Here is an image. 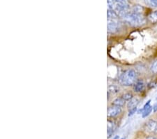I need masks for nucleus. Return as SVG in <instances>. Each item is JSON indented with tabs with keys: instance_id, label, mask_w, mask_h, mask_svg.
<instances>
[{
	"instance_id": "18",
	"label": "nucleus",
	"mask_w": 157,
	"mask_h": 139,
	"mask_svg": "<svg viewBox=\"0 0 157 139\" xmlns=\"http://www.w3.org/2000/svg\"><path fill=\"white\" fill-rule=\"evenodd\" d=\"M151 70L152 72L157 73V60H156L155 62H154L153 64L151 65Z\"/></svg>"
},
{
	"instance_id": "12",
	"label": "nucleus",
	"mask_w": 157,
	"mask_h": 139,
	"mask_svg": "<svg viewBox=\"0 0 157 139\" xmlns=\"http://www.w3.org/2000/svg\"><path fill=\"white\" fill-rule=\"evenodd\" d=\"M120 92V88H119L116 85H110L108 87V93H117Z\"/></svg>"
},
{
	"instance_id": "14",
	"label": "nucleus",
	"mask_w": 157,
	"mask_h": 139,
	"mask_svg": "<svg viewBox=\"0 0 157 139\" xmlns=\"http://www.w3.org/2000/svg\"><path fill=\"white\" fill-rule=\"evenodd\" d=\"M145 3L149 6L157 7V0H147L145 2Z\"/></svg>"
},
{
	"instance_id": "9",
	"label": "nucleus",
	"mask_w": 157,
	"mask_h": 139,
	"mask_svg": "<svg viewBox=\"0 0 157 139\" xmlns=\"http://www.w3.org/2000/svg\"><path fill=\"white\" fill-rule=\"evenodd\" d=\"M138 103H139V100L138 99V98H133L132 99H131V100H129L128 102L127 108H128L129 110L133 109V108L137 107Z\"/></svg>"
},
{
	"instance_id": "11",
	"label": "nucleus",
	"mask_w": 157,
	"mask_h": 139,
	"mask_svg": "<svg viewBox=\"0 0 157 139\" xmlns=\"http://www.w3.org/2000/svg\"><path fill=\"white\" fill-rule=\"evenodd\" d=\"M108 20H117V18L119 17L118 14L116 13L114 10L108 9Z\"/></svg>"
},
{
	"instance_id": "8",
	"label": "nucleus",
	"mask_w": 157,
	"mask_h": 139,
	"mask_svg": "<svg viewBox=\"0 0 157 139\" xmlns=\"http://www.w3.org/2000/svg\"><path fill=\"white\" fill-rule=\"evenodd\" d=\"M147 20L151 24L157 23V11L150 13L147 16Z\"/></svg>"
},
{
	"instance_id": "23",
	"label": "nucleus",
	"mask_w": 157,
	"mask_h": 139,
	"mask_svg": "<svg viewBox=\"0 0 157 139\" xmlns=\"http://www.w3.org/2000/svg\"><path fill=\"white\" fill-rule=\"evenodd\" d=\"M121 139H125V138H121Z\"/></svg>"
},
{
	"instance_id": "13",
	"label": "nucleus",
	"mask_w": 157,
	"mask_h": 139,
	"mask_svg": "<svg viewBox=\"0 0 157 139\" xmlns=\"http://www.w3.org/2000/svg\"><path fill=\"white\" fill-rule=\"evenodd\" d=\"M143 7L140 6V5H136V6H133V8L132 9V11L136 13V14H142V13L143 12Z\"/></svg>"
},
{
	"instance_id": "15",
	"label": "nucleus",
	"mask_w": 157,
	"mask_h": 139,
	"mask_svg": "<svg viewBox=\"0 0 157 139\" xmlns=\"http://www.w3.org/2000/svg\"><path fill=\"white\" fill-rule=\"evenodd\" d=\"M121 98L126 101H129L133 98V94L131 93H126L124 95H122Z\"/></svg>"
},
{
	"instance_id": "16",
	"label": "nucleus",
	"mask_w": 157,
	"mask_h": 139,
	"mask_svg": "<svg viewBox=\"0 0 157 139\" xmlns=\"http://www.w3.org/2000/svg\"><path fill=\"white\" fill-rule=\"evenodd\" d=\"M152 109H153V107H151V105L149 106L148 108H147V109L145 111H144L143 113V117L145 118V117H147L149 114L151 113V111H152Z\"/></svg>"
},
{
	"instance_id": "2",
	"label": "nucleus",
	"mask_w": 157,
	"mask_h": 139,
	"mask_svg": "<svg viewBox=\"0 0 157 139\" xmlns=\"http://www.w3.org/2000/svg\"><path fill=\"white\" fill-rule=\"evenodd\" d=\"M138 74L135 70L129 69L126 70L124 72L120 75L119 77V83L121 85L126 86H131L135 84L138 81Z\"/></svg>"
},
{
	"instance_id": "22",
	"label": "nucleus",
	"mask_w": 157,
	"mask_h": 139,
	"mask_svg": "<svg viewBox=\"0 0 157 139\" xmlns=\"http://www.w3.org/2000/svg\"><path fill=\"white\" fill-rule=\"evenodd\" d=\"M113 139H120V136H115Z\"/></svg>"
},
{
	"instance_id": "19",
	"label": "nucleus",
	"mask_w": 157,
	"mask_h": 139,
	"mask_svg": "<svg viewBox=\"0 0 157 139\" xmlns=\"http://www.w3.org/2000/svg\"><path fill=\"white\" fill-rule=\"evenodd\" d=\"M136 110H137V107H136V108H133V109L129 110V112H128V116H131V115H133L134 113H136Z\"/></svg>"
},
{
	"instance_id": "20",
	"label": "nucleus",
	"mask_w": 157,
	"mask_h": 139,
	"mask_svg": "<svg viewBox=\"0 0 157 139\" xmlns=\"http://www.w3.org/2000/svg\"><path fill=\"white\" fill-rule=\"evenodd\" d=\"M147 139H157V138L154 137V136H148Z\"/></svg>"
},
{
	"instance_id": "4",
	"label": "nucleus",
	"mask_w": 157,
	"mask_h": 139,
	"mask_svg": "<svg viewBox=\"0 0 157 139\" xmlns=\"http://www.w3.org/2000/svg\"><path fill=\"white\" fill-rule=\"evenodd\" d=\"M145 129L149 133L157 134V122L154 120H149L145 123Z\"/></svg>"
},
{
	"instance_id": "7",
	"label": "nucleus",
	"mask_w": 157,
	"mask_h": 139,
	"mask_svg": "<svg viewBox=\"0 0 157 139\" xmlns=\"http://www.w3.org/2000/svg\"><path fill=\"white\" fill-rule=\"evenodd\" d=\"M115 129H116V126H115V123L112 122V121L108 120V131H107L108 137H110V136L113 135V133L115 132Z\"/></svg>"
},
{
	"instance_id": "21",
	"label": "nucleus",
	"mask_w": 157,
	"mask_h": 139,
	"mask_svg": "<svg viewBox=\"0 0 157 139\" xmlns=\"http://www.w3.org/2000/svg\"><path fill=\"white\" fill-rule=\"evenodd\" d=\"M153 109H154V112H156V111L157 110V104H156L154 106V107H153Z\"/></svg>"
},
{
	"instance_id": "1",
	"label": "nucleus",
	"mask_w": 157,
	"mask_h": 139,
	"mask_svg": "<svg viewBox=\"0 0 157 139\" xmlns=\"http://www.w3.org/2000/svg\"><path fill=\"white\" fill-rule=\"evenodd\" d=\"M124 22L133 27H139L146 23L145 18L143 14H138L131 11H127L120 16Z\"/></svg>"
},
{
	"instance_id": "6",
	"label": "nucleus",
	"mask_w": 157,
	"mask_h": 139,
	"mask_svg": "<svg viewBox=\"0 0 157 139\" xmlns=\"http://www.w3.org/2000/svg\"><path fill=\"white\" fill-rule=\"evenodd\" d=\"M134 91L136 92H140L145 88V83L142 80H138L135 84H134Z\"/></svg>"
},
{
	"instance_id": "5",
	"label": "nucleus",
	"mask_w": 157,
	"mask_h": 139,
	"mask_svg": "<svg viewBox=\"0 0 157 139\" xmlns=\"http://www.w3.org/2000/svg\"><path fill=\"white\" fill-rule=\"evenodd\" d=\"M122 112V108L118 107V106L113 105L108 108V117L113 118L117 117V115Z\"/></svg>"
},
{
	"instance_id": "3",
	"label": "nucleus",
	"mask_w": 157,
	"mask_h": 139,
	"mask_svg": "<svg viewBox=\"0 0 157 139\" xmlns=\"http://www.w3.org/2000/svg\"><path fill=\"white\" fill-rule=\"evenodd\" d=\"M120 29V23L117 20H108V32L110 34L116 33Z\"/></svg>"
},
{
	"instance_id": "10",
	"label": "nucleus",
	"mask_w": 157,
	"mask_h": 139,
	"mask_svg": "<svg viewBox=\"0 0 157 139\" xmlns=\"http://www.w3.org/2000/svg\"><path fill=\"white\" fill-rule=\"evenodd\" d=\"M125 103H126V100H124L122 98L120 97V98H116V99H115V100H113V105L118 106V107L122 108L123 106L125 105Z\"/></svg>"
},
{
	"instance_id": "17",
	"label": "nucleus",
	"mask_w": 157,
	"mask_h": 139,
	"mask_svg": "<svg viewBox=\"0 0 157 139\" xmlns=\"http://www.w3.org/2000/svg\"><path fill=\"white\" fill-rule=\"evenodd\" d=\"M150 102H151V100H149L147 101V103H145V105L143 106V108L138 111V113H140V112H141L142 114H143L144 111H145V110L147 109V108H148L149 107V106H150Z\"/></svg>"
}]
</instances>
